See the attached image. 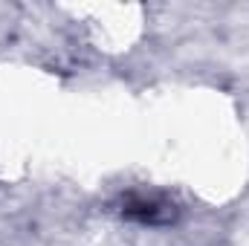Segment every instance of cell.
I'll list each match as a JSON object with an SVG mask.
<instances>
[{
    "mask_svg": "<svg viewBox=\"0 0 249 246\" xmlns=\"http://www.w3.org/2000/svg\"><path fill=\"white\" fill-rule=\"evenodd\" d=\"M124 214L136 217L142 223H162L171 217V206L160 203V200H148V197H130L124 203Z\"/></svg>",
    "mask_w": 249,
    "mask_h": 246,
    "instance_id": "cell-1",
    "label": "cell"
}]
</instances>
